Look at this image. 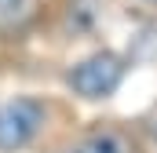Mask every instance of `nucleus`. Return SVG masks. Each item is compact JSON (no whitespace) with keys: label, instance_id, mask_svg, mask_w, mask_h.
Segmentation results:
<instances>
[{"label":"nucleus","instance_id":"nucleus-1","mask_svg":"<svg viewBox=\"0 0 157 153\" xmlns=\"http://www.w3.org/2000/svg\"><path fill=\"white\" fill-rule=\"evenodd\" d=\"M128 58L113 47H99L91 55H84L77 62H70V69L62 76V84L70 88V95H77L84 102H106L121 91V84L128 80Z\"/></svg>","mask_w":157,"mask_h":153},{"label":"nucleus","instance_id":"nucleus-2","mask_svg":"<svg viewBox=\"0 0 157 153\" xmlns=\"http://www.w3.org/2000/svg\"><path fill=\"white\" fill-rule=\"evenodd\" d=\"M51 106L40 95H15L0 102V153H22L44 135Z\"/></svg>","mask_w":157,"mask_h":153},{"label":"nucleus","instance_id":"nucleus-3","mask_svg":"<svg viewBox=\"0 0 157 153\" xmlns=\"http://www.w3.org/2000/svg\"><path fill=\"white\" fill-rule=\"evenodd\" d=\"M62 153H139V139L132 135V128L106 120V124H91L80 135H73Z\"/></svg>","mask_w":157,"mask_h":153},{"label":"nucleus","instance_id":"nucleus-4","mask_svg":"<svg viewBox=\"0 0 157 153\" xmlns=\"http://www.w3.org/2000/svg\"><path fill=\"white\" fill-rule=\"evenodd\" d=\"M44 22V0H0V44L26 40Z\"/></svg>","mask_w":157,"mask_h":153},{"label":"nucleus","instance_id":"nucleus-5","mask_svg":"<svg viewBox=\"0 0 157 153\" xmlns=\"http://www.w3.org/2000/svg\"><path fill=\"white\" fill-rule=\"evenodd\" d=\"M135 4H143V7H154V11H157V0H135Z\"/></svg>","mask_w":157,"mask_h":153}]
</instances>
